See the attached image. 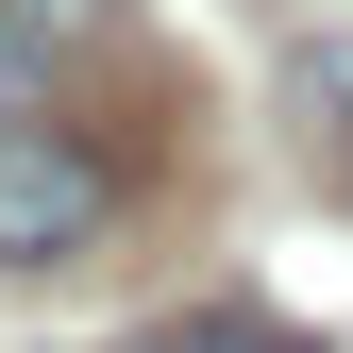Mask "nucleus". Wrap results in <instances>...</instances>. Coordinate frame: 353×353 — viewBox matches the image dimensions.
Listing matches in <instances>:
<instances>
[{
  "mask_svg": "<svg viewBox=\"0 0 353 353\" xmlns=\"http://www.w3.org/2000/svg\"><path fill=\"white\" fill-rule=\"evenodd\" d=\"M34 84H51V51H34V34L0 17V118H34Z\"/></svg>",
  "mask_w": 353,
  "mask_h": 353,
  "instance_id": "39448f33",
  "label": "nucleus"
},
{
  "mask_svg": "<svg viewBox=\"0 0 353 353\" xmlns=\"http://www.w3.org/2000/svg\"><path fill=\"white\" fill-rule=\"evenodd\" d=\"M118 236V152L84 118H0V270H84Z\"/></svg>",
  "mask_w": 353,
  "mask_h": 353,
  "instance_id": "f257e3e1",
  "label": "nucleus"
},
{
  "mask_svg": "<svg viewBox=\"0 0 353 353\" xmlns=\"http://www.w3.org/2000/svg\"><path fill=\"white\" fill-rule=\"evenodd\" d=\"M0 17H17V34H34V51H84V34H101V17H118V0H0Z\"/></svg>",
  "mask_w": 353,
  "mask_h": 353,
  "instance_id": "20e7f679",
  "label": "nucleus"
},
{
  "mask_svg": "<svg viewBox=\"0 0 353 353\" xmlns=\"http://www.w3.org/2000/svg\"><path fill=\"white\" fill-rule=\"evenodd\" d=\"M286 135H303V168L353 202V34H320V51L286 68Z\"/></svg>",
  "mask_w": 353,
  "mask_h": 353,
  "instance_id": "f03ea898",
  "label": "nucleus"
},
{
  "mask_svg": "<svg viewBox=\"0 0 353 353\" xmlns=\"http://www.w3.org/2000/svg\"><path fill=\"white\" fill-rule=\"evenodd\" d=\"M118 353H320V336L252 320V303H185V320H152V336H118Z\"/></svg>",
  "mask_w": 353,
  "mask_h": 353,
  "instance_id": "7ed1b4c3",
  "label": "nucleus"
}]
</instances>
